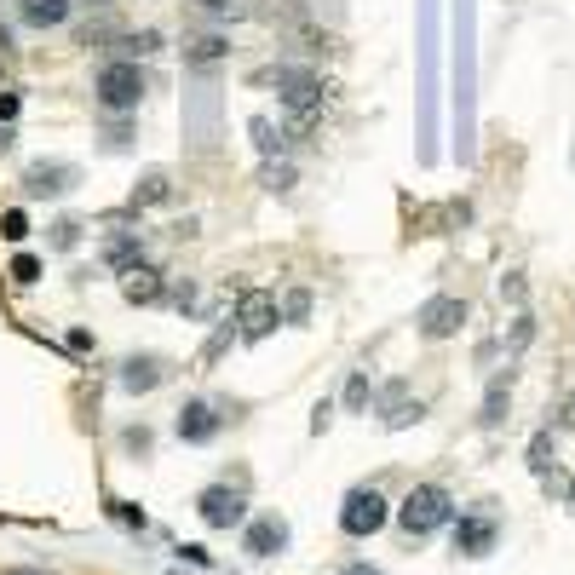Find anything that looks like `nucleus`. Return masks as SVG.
<instances>
[{
  "label": "nucleus",
  "mask_w": 575,
  "mask_h": 575,
  "mask_svg": "<svg viewBox=\"0 0 575 575\" xmlns=\"http://www.w3.org/2000/svg\"><path fill=\"white\" fill-rule=\"evenodd\" d=\"M144 98H150V75H144L133 58L98 64V75H92V104H98L104 115H138Z\"/></svg>",
  "instance_id": "obj_1"
},
{
  "label": "nucleus",
  "mask_w": 575,
  "mask_h": 575,
  "mask_svg": "<svg viewBox=\"0 0 575 575\" xmlns=\"http://www.w3.org/2000/svg\"><path fill=\"white\" fill-rule=\"evenodd\" d=\"M443 524H455V495L443 483H414L409 495H403V506H397V529L409 541H426Z\"/></svg>",
  "instance_id": "obj_2"
},
{
  "label": "nucleus",
  "mask_w": 575,
  "mask_h": 575,
  "mask_svg": "<svg viewBox=\"0 0 575 575\" xmlns=\"http://www.w3.org/2000/svg\"><path fill=\"white\" fill-rule=\"evenodd\" d=\"M391 524V501L374 489V483H357V489H345L340 501V529L351 541H368V535H380Z\"/></svg>",
  "instance_id": "obj_3"
},
{
  "label": "nucleus",
  "mask_w": 575,
  "mask_h": 575,
  "mask_svg": "<svg viewBox=\"0 0 575 575\" xmlns=\"http://www.w3.org/2000/svg\"><path fill=\"white\" fill-rule=\"evenodd\" d=\"M276 322H282V305H276V294H265V288H242V294H236L230 328H236V340H242V345L271 340Z\"/></svg>",
  "instance_id": "obj_4"
},
{
  "label": "nucleus",
  "mask_w": 575,
  "mask_h": 575,
  "mask_svg": "<svg viewBox=\"0 0 575 575\" xmlns=\"http://www.w3.org/2000/svg\"><path fill=\"white\" fill-rule=\"evenodd\" d=\"M230 420H236V409H230V403L190 397V403L179 409V420H173V437H179V443H190V449H202V443H213V437L225 432Z\"/></svg>",
  "instance_id": "obj_5"
},
{
  "label": "nucleus",
  "mask_w": 575,
  "mask_h": 575,
  "mask_svg": "<svg viewBox=\"0 0 575 575\" xmlns=\"http://www.w3.org/2000/svg\"><path fill=\"white\" fill-rule=\"evenodd\" d=\"M75 184H81V167L64 156H46L23 167V196L29 202H64V196H75Z\"/></svg>",
  "instance_id": "obj_6"
},
{
  "label": "nucleus",
  "mask_w": 575,
  "mask_h": 575,
  "mask_svg": "<svg viewBox=\"0 0 575 575\" xmlns=\"http://www.w3.org/2000/svg\"><path fill=\"white\" fill-rule=\"evenodd\" d=\"M196 518L207 529H242L248 524V495H242V483H207L202 495H196Z\"/></svg>",
  "instance_id": "obj_7"
},
{
  "label": "nucleus",
  "mask_w": 575,
  "mask_h": 575,
  "mask_svg": "<svg viewBox=\"0 0 575 575\" xmlns=\"http://www.w3.org/2000/svg\"><path fill=\"white\" fill-rule=\"evenodd\" d=\"M173 380V363L161 357V351H133V357H121L115 363V386L127 391V397H150Z\"/></svg>",
  "instance_id": "obj_8"
},
{
  "label": "nucleus",
  "mask_w": 575,
  "mask_h": 575,
  "mask_svg": "<svg viewBox=\"0 0 575 575\" xmlns=\"http://www.w3.org/2000/svg\"><path fill=\"white\" fill-rule=\"evenodd\" d=\"M449 529H455L460 558H489V552L501 547V518H495V512H460Z\"/></svg>",
  "instance_id": "obj_9"
},
{
  "label": "nucleus",
  "mask_w": 575,
  "mask_h": 575,
  "mask_svg": "<svg viewBox=\"0 0 575 575\" xmlns=\"http://www.w3.org/2000/svg\"><path fill=\"white\" fill-rule=\"evenodd\" d=\"M288 541H294V529H288V518H276V512H259V518L242 524V552L248 558H282Z\"/></svg>",
  "instance_id": "obj_10"
},
{
  "label": "nucleus",
  "mask_w": 575,
  "mask_h": 575,
  "mask_svg": "<svg viewBox=\"0 0 575 575\" xmlns=\"http://www.w3.org/2000/svg\"><path fill=\"white\" fill-rule=\"evenodd\" d=\"M466 317H472V311H466V299H455V294H437V299H426V305H420V340H449V334H460V328H466Z\"/></svg>",
  "instance_id": "obj_11"
},
{
  "label": "nucleus",
  "mask_w": 575,
  "mask_h": 575,
  "mask_svg": "<svg viewBox=\"0 0 575 575\" xmlns=\"http://www.w3.org/2000/svg\"><path fill=\"white\" fill-rule=\"evenodd\" d=\"M374 414H380V426H386V432H403V426H414V420L426 414V403L409 397V380H386V391L374 397Z\"/></svg>",
  "instance_id": "obj_12"
},
{
  "label": "nucleus",
  "mask_w": 575,
  "mask_h": 575,
  "mask_svg": "<svg viewBox=\"0 0 575 575\" xmlns=\"http://www.w3.org/2000/svg\"><path fill=\"white\" fill-rule=\"evenodd\" d=\"M121 294H127V305H167V276L144 259L133 271H121Z\"/></svg>",
  "instance_id": "obj_13"
},
{
  "label": "nucleus",
  "mask_w": 575,
  "mask_h": 575,
  "mask_svg": "<svg viewBox=\"0 0 575 575\" xmlns=\"http://www.w3.org/2000/svg\"><path fill=\"white\" fill-rule=\"evenodd\" d=\"M104 265H110L115 276L144 265V236H138V230H110V236H104Z\"/></svg>",
  "instance_id": "obj_14"
},
{
  "label": "nucleus",
  "mask_w": 575,
  "mask_h": 575,
  "mask_svg": "<svg viewBox=\"0 0 575 575\" xmlns=\"http://www.w3.org/2000/svg\"><path fill=\"white\" fill-rule=\"evenodd\" d=\"M506 409H512V368L489 380V391H483V414H478V426H483V432H501V426H506Z\"/></svg>",
  "instance_id": "obj_15"
},
{
  "label": "nucleus",
  "mask_w": 575,
  "mask_h": 575,
  "mask_svg": "<svg viewBox=\"0 0 575 575\" xmlns=\"http://www.w3.org/2000/svg\"><path fill=\"white\" fill-rule=\"evenodd\" d=\"M18 18L29 29H64L75 18V0H18Z\"/></svg>",
  "instance_id": "obj_16"
},
{
  "label": "nucleus",
  "mask_w": 575,
  "mask_h": 575,
  "mask_svg": "<svg viewBox=\"0 0 575 575\" xmlns=\"http://www.w3.org/2000/svg\"><path fill=\"white\" fill-rule=\"evenodd\" d=\"M167 202H173V173H161V167L138 173V184H133V213H144V207H167Z\"/></svg>",
  "instance_id": "obj_17"
},
{
  "label": "nucleus",
  "mask_w": 575,
  "mask_h": 575,
  "mask_svg": "<svg viewBox=\"0 0 575 575\" xmlns=\"http://www.w3.org/2000/svg\"><path fill=\"white\" fill-rule=\"evenodd\" d=\"M225 52H230L225 35H219V29H202V35H190V41H184V64H190V69H213Z\"/></svg>",
  "instance_id": "obj_18"
},
{
  "label": "nucleus",
  "mask_w": 575,
  "mask_h": 575,
  "mask_svg": "<svg viewBox=\"0 0 575 575\" xmlns=\"http://www.w3.org/2000/svg\"><path fill=\"white\" fill-rule=\"evenodd\" d=\"M248 138H253V150H259L265 161H282V156H288V133L276 127L271 115H253V121H248Z\"/></svg>",
  "instance_id": "obj_19"
},
{
  "label": "nucleus",
  "mask_w": 575,
  "mask_h": 575,
  "mask_svg": "<svg viewBox=\"0 0 575 575\" xmlns=\"http://www.w3.org/2000/svg\"><path fill=\"white\" fill-rule=\"evenodd\" d=\"M529 472H535V478H552V472H558V437H552V426H541V432L529 437Z\"/></svg>",
  "instance_id": "obj_20"
},
{
  "label": "nucleus",
  "mask_w": 575,
  "mask_h": 575,
  "mask_svg": "<svg viewBox=\"0 0 575 575\" xmlns=\"http://www.w3.org/2000/svg\"><path fill=\"white\" fill-rule=\"evenodd\" d=\"M161 52V29H127V35H115V58H156Z\"/></svg>",
  "instance_id": "obj_21"
},
{
  "label": "nucleus",
  "mask_w": 575,
  "mask_h": 575,
  "mask_svg": "<svg viewBox=\"0 0 575 575\" xmlns=\"http://www.w3.org/2000/svg\"><path fill=\"white\" fill-rule=\"evenodd\" d=\"M81 230H87L81 219H52V225H46V248H52V253H75V248H81Z\"/></svg>",
  "instance_id": "obj_22"
},
{
  "label": "nucleus",
  "mask_w": 575,
  "mask_h": 575,
  "mask_svg": "<svg viewBox=\"0 0 575 575\" xmlns=\"http://www.w3.org/2000/svg\"><path fill=\"white\" fill-rule=\"evenodd\" d=\"M167 305L184 311V317H207V311H202V288H196L190 276H184V282H167Z\"/></svg>",
  "instance_id": "obj_23"
},
{
  "label": "nucleus",
  "mask_w": 575,
  "mask_h": 575,
  "mask_svg": "<svg viewBox=\"0 0 575 575\" xmlns=\"http://www.w3.org/2000/svg\"><path fill=\"white\" fill-rule=\"evenodd\" d=\"M294 161L282 156V161H265V167H259V184H265V190H271V196H288V190H294Z\"/></svg>",
  "instance_id": "obj_24"
},
{
  "label": "nucleus",
  "mask_w": 575,
  "mask_h": 575,
  "mask_svg": "<svg viewBox=\"0 0 575 575\" xmlns=\"http://www.w3.org/2000/svg\"><path fill=\"white\" fill-rule=\"evenodd\" d=\"M374 403V380H368V368H351V380H345V409L363 414Z\"/></svg>",
  "instance_id": "obj_25"
},
{
  "label": "nucleus",
  "mask_w": 575,
  "mask_h": 575,
  "mask_svg": "<svg viewBox=\"0 0 575 575\" xmlns=\"http://www.w3.org/2000/svg\"><path fill=\"white\" fill-rule=\"evenodd\" d=\"M190 12L207 23H230V18H242V0H190Z\"/></svg>",
  "instance_id": "obj_26"
},
{
  "label": "nucleus",
  "mask_w": 575,
  "mask_h": 575,
  "mask_svg": "<svg viewBox=\"0 0 575 575\" xmlns=\"http://www.w3.org/2000/svg\"><path fill=\"white\" fill-rule=\"evenodd\" d=\"M0 236H6V242H29V213H23V207H6V213H0Z\"/></svg>",
  "instance_id": "obj_27"
},
{
  "label": "nucleus",
  "mask_w": 575,
  "mask_h": 575,
  "mask_svg": "<svg viewBox=\"0 0 575 575\" xmlns=\"http://www.w3.org/2000/svg\"><path fill=\"white\" fill-rule=\"evenodd\" d=\"M12 282H18V288H35V282H41V259H35V253H18V259H12Z\"/></svg>",
  "instance_id": "obj_28"
},
{
  "label": "nucleus",
  "mask_w": 575,
  "mask_h": 575,
  "mask_svg": "<svg viewBox=\"0 0 575 575\" xmlns=\"http://www.w3.org/2000/svg\"><path fill=\"white\" fill-rule=\"evenodd\" d=\"M282 322H294V328H305V322H311V294H305V288H294V294H288Z\"/></svg>",
  "instance_id": "obj_29"
},
{
  "label": "nucleus",
  "mask_w": 575,
  "mask_h": 575,
  "mask_svg": "<svg viewBox=\"0 0 575 575\" xmlns=\"http://www.w3.org/2000/svg\"><path fill=\"white\" fill-rule=\"evenodd\" d=\"M121 449H127V455H150V449H156V432H150V426H127V432H121Z\"/></svg>",
  "instance_id": "obj_30"
},
{
  "label": "nucleus",
  "mask_w": 575,
  "mask_h": 575,
  "mask_svg": "<svg viewBox=\"0 0 575 575\" xmlns=\"http://www.w3.org/2000/svg\"><path fill=\"white\" fill-rule=\"evenodd\" d=\"M110 518H115V524H127V529H138V535L150 529V518H144L133 501H110Z\"/></svg>",
  "instance_id": "obj_31"
},
{
  "label": "nucleus",
  "mask_w": 575,
  "mask_h": 575,
  "mask_svg": "<svg viewBox=\"0 0 575 575\" xmlns=\"http://www.w3.org/2000/svg\"><path fill=\"white\" fill-rule=\"evenodd\" d=\"M529 340H535V317H529V311H518V317H512V345H506V351L518 357V351H524Z\"/></svg>",
  "instance_id": "obj_32"
},
{
  "label": "nucleus",
  "mask_w": 575,
  "mask_h": 575,
  "mask_svg": "<svg viewBox=\"0 0 575 575\" xmlns=\"http://www.w3.org/2000/svg\"><path fill=\"white\" fill-rule=\"evenodd\" d=\"M18 115H23V98L12 87H0V127H18Z\"/></svg>",
  "instance_id": "obj_33"
},
{
  "label": "nucleus",
  "mask_w": 575,
  "mask_h": 575,
  "mask_svg": "<svg viewBox=\"0 0 575 575\" xmlns=\"http://www.w3.org/2000/svg\"><path fill=\"white\" fill-rule=\"evenodd\" d=\"M179 564H190V570H213V552L196 547V541H184V547H179Z\"/></svg>",
  "instance_id": "obj_34"
},
{
  "label": "nucleus",
  "mask_w": 575,
  "mask_h": 575,
  "mask_svg": "<svg viewBox=\"0 0 575 575\" xmlns=\"http://www.w3.org/2000/svg\"><path fill=\"white\" fill-rule=\"evenodd\" d=\"M104 150H127V115H110V127H104Z\"/></svg>",
  "instance_id": "obj_35"
},
{
  "label": "nucleus",
  "mask_w": 575,
  "mask_h": 575,
  "mask_svg": "<svg viewBox=\"0 0 575 575\" xmlns=\"http://www.w3.org/2000/svg\"><path fill=\"white\" fill-rule=\"evenodd\" d=\"M552 432H575V391L558 403V409H552Z\"/></svg>",
  "instance_id": "obj_36"
},
{
  "label": "nucleus",
  "mask_w": 575,
  "mask_h": 575,
  "mask_svg": "<svg viewBox=\"0 0 575 575\" xmlns=\"http://www.w3.org/2000/svg\"><path fill=\"white\" fill-rule=\"evenodd\" d=\"M501 299H512V305H524V276H518V271H512V276L501 282Z\"/></svg>",
  "instance_id": "obj_37"
},
{
  "label": "nucleus",
  "mask_w": 575,
  "mask_h": 575,
  "mask_svg": "<svg viewBox=\"0 0 575 575\" xmlns=\"http://www.w3.org/2000/svg\"><path fill=\"white\" fill-rule=\"evenodd\" d=\"M328 420H334V403H317V420H311V432H328Z\"/></svg>",
  "instance_id": "obj_38"
},
{
  "label": "nucleus",
  "mask_w": 575,
  "mask_h": 575,
  "mask_svg": "<svg viewBox=\"0 0 575 575\" xmlns=\"http://www.w3.org/2000/svg\"><path fill=\"white\" fill-rule=\"evenodd\" d=\"M12 52H18V41H12V29L0 23V58H12Z\"/></svg>",
  "instance_id": "obj_39"
},
{
  "label": "nucleus",
  "mask_w": 575,
  "mask_h": 575,
  "mask_svg": "<svg viewBox=\"0 0 575 575\" xmlns=\"http://www.w3.org/2000/svg\"><path fill=\"white\" fill-rule=\"evenodd\" d=\"M340 575H380V570H374V564H368V558H357V564H345Z\"/></svg>",
  "instance_id": "obj_40"
},
{
  "label": "nucleus",
  "mask_w": 575,
  "mask_h": 575,
  "mask_svg": "<svg viewBox=\"0 0 575 575\" xmlns=\"http://www.w3.org/2000/svg\"><path fill=\"white\" fill-rule=\"evenodd\" d=\"M12 144H18V127H0V156H6Z\"/></svg>",
  "instance_id": "obj_41"
},
{
  "label": "nucleus",
  "mask_w": 575,
  "mask_h": 575,
  "mask_svg": "<svg viewBox=\"0 0 575 575\" xmlns=\"http://www.w3.org/2000/svg\"><path fill=\"white\" fill-rule=\"evenodd\" d=\"M564 506H570V512H575V478H570V495H564Z\"/></svg>",
  "instance_id": "obj_42"
},
{
  "label": "nucleus",
  "mask_w": 575,
  "mask_h": 575,
  "mask_svg": "<svg viewBox=\"0 0 575 575\" xmlns=\"http://www.w3.org/2000/svg\"><path fill=\"white\" fill-rule=\"evenodd\" d=\"M12 575H41V570H12Z\"/></svg>",
  "instance_id": "obj_43"
}]
</instances>
